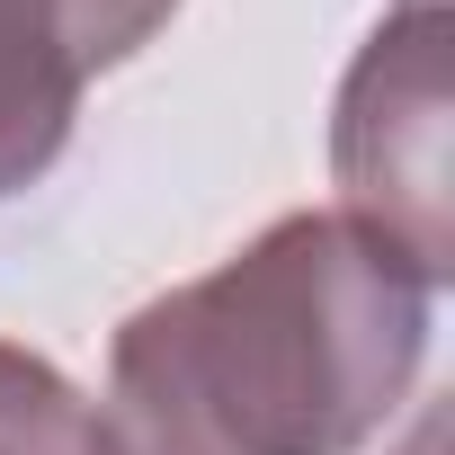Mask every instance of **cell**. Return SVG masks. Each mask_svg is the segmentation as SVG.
I'll use <instances>...</instances> for the list:
<instances>
[{
	"mask_svg": "<svg viewBox=\"0 0 455 455\" xmlns=\"http://www.w3.org/2000/svg\"><path fill=\"white\" fill-rule=\"evenodd\" d=\"M428 295L348 214H277L116 322L90 455H357L419 384Z\"/></svg>",
	"mask_w": 455,
	"mask_h": 455,
	"instance_id": "6da1fadb",
	"label": "cell"
},
{
	"mask_svg": "<svg viewBox=\"0 0 455 455\" xmlns=\"http://www.w3.org/2000/svg\"><path fill=\"white\" fill-rule=\"evenodd\" d=\"M446 0H411L393 10L331 108V179L339 214L375 233L419 286L455 277V179H446Z\"/></svg>",
	"mask_w": 455,
	"mask_h": 455,
	"instance_id": "7a4b0ae2",
	"label": "cell"
},
{
	"mask_svg": "<svg viewBox=\"0 0 455 455\" xmlns=\"http://www.w3.org/2000/svg\"><path fill=\"white\" fill-rule=\"evenodd\" d=\"M81 54L63 36V0H0V196L36 188L81 116Z\"/></svg>",
	"mask_w": 455,
	"mask_h": 455,
	"instance_id": "3957f363",
	"label": "cell"
},
{
	"mask_svg": "<svg viewBox=\"0 0 455 455\" xmlns=\"http://www.w3.org/2000/svg\"><path fill=\"white\" fill-rule=\"evenodd\" d=\"M0 455H90V402L63 366L0 339Z\"/></svg>",
	"mask_w": 455,
	"mask_h": 455,
	"instance_id": "277c9868",
	"label": "cell"
},
{
	"mask_svg": "<svg viewBox=\"0 0 455 455\" xmlns=\"http://www.w3.org/2000/svg\"><path fill=\"white\" fill-rule=\"evenodd\" d=\"M170 10L179 0H63V36H72L81 72H116L170 28Z\"/></svg>",
	"mask_w": 455,
	"mask_h": 455,
	"instance_id": "5b68a950",
	"label": "cell"
},
{
	"mask_svg": "<svg viewBox=\"0 0 455 455\" xmlns=\"http://www.w3.org/2000/svg\"><path fill=\"white\" fill-rule=\"evenodd\" d=\"M402 455H446V411H428V419H419V437H411Z\"/></svg>",
	"mask_w": 455,
	"mask_h": 455,
	"instance_id": "8992f818",
	"label": "cell"
}]
</instances>
